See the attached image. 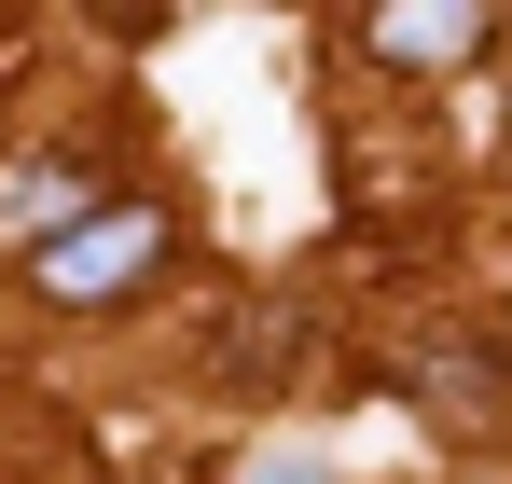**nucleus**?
I'll return each mask as SVG.
<instances>
[{
    "label": "nucleus",
    "mask_w": 512,
    "mask_h": 484,
    "mask_svg": "<svg viewBox=\"0 0 512 484\" xmlns=\"http://www.w3.org/2000/svg\"><path fill=\"white\" fill-rule=\"evenodd\" d=\"M250 484H333V471H319V457H263Z\"/></svg>",
    "instance_id": "20e7f679"
},
{
    "label": "nucleus",
    "mask_w": 512,
    "mask_h": 484,
    "mask_svg": "<svg viewBox=\"0 0 512 484\" xmlns=\"http://www.w3.org/2000/svg\"><path fill=\"white\" fill-rule=\"evenodd\" d=\"M485 28H499V0H374L360 14V42L388 70H457V56H485Z\"/></svg>",
    "instance_id": "f03ea898"
},
{
    "label": "nucleus",
    "mask_w": 512,
    "mask_h": 484,
    "mask_svg": "<svg viewBox=\"0 0 512 484\" xmlns=\"http://www.w3.org/2000/svg\"><path fill=\"white\" fill-rule=\"evenodd\" d=\"M84 208H111V194H97L84 166H14V180H0V222H14V236H70V222H84Z\"/></svg>",
    "instance_id": "7ed1b4c3"
},
{
    "label": "nucleus",
    "mask_w": 512,
    "mask_h": 484,
    "mask_svg": "<svg viewBox=\"0 0 512 484\" xmlns=\"http://www.w3.org/2000/svg\"><path fill=\"white\" fill-rule=\"evenodd\" d=\"M153 263H167V208H139V194H125V208H84L70 236H42L28 277H42L56 305H111V291H125V277H153Z\"/></svg>",
    "instance_id": "f257e3e1"
}]
</instances>
